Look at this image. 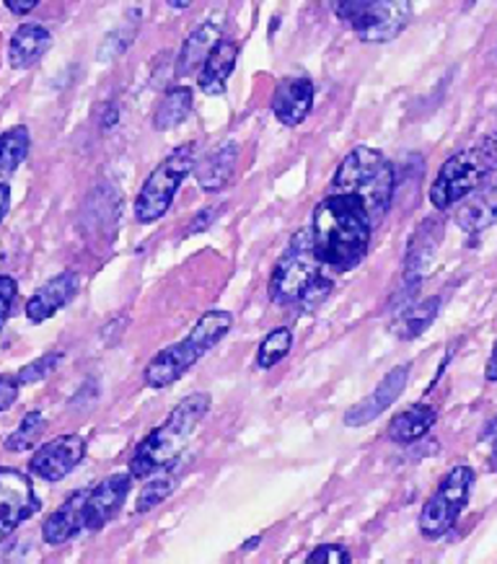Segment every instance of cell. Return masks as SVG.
Here are the masks:
<instances>
[{
  "label": "cell",
  "mask_w": 497,
  "mask_h": 564,
  "mask_svg": "<svg viewBox=\"0 0 497 564\" xmlns=\"http://www.w3.org/2000/svg\"><path fill=\"white\" fill-rule=\"evenodd\" d=\"M88 489H80V492H73L68 500H65L61 508L52 513L42 525V539L44 544L61 546L68 544L71 539H76L80 531H86L84 523V502H86Z\"/></svg>",
  "instance_id": "17"
},
{
  "label": "cell",
  "mask_w": 497,
  "mask_h": 564,
  "mask_svg": "<svg viewBox=\"0 0 497 564\" xmlns=\"http://www.w3.org/2000/svg\"><path fill=\"white\" fill-rule=\"evenodd\" d=\"M435 420H437V412L433 406L428 404L407 406L404 412H399L397 417L391 420L389 441L399 445L420 441V437H425L430 433V427L435 425Z\"/></svg>",
  "instance_id": "22"
},
{
  "label": "cell",
  "mask_w": 497,
  "mask_h": 564,
  "mask_svg": "<svg viewBox=\"0 0 497 564\" xmlns=\"http://www.w3.org/2000/svg\"><path fill=\"white\" fill-rule=\"evenodd\" d=\"M437 311H441V299H437V295H433V299H425V301H418V303H410V306L402 311V316H399V322L402 324H399L397 334L404 339L420 337V334L435 322Z\"/></svg>",
  "instance_id": "25"
},
{
  "label": "cell",
  "mask_w": 497,
  "mask_h": 564,
  "mask_svg": "<svg viewBox=\"0 0 497 564\" xmlns=\"http://www.w3.org/2000/svg\"><path fill=\"white\" fill-rule=\"evenodd\" d=\"M86 456V441L78 435H61L52 437L50 443L40 445L34 451L32 462H29V471L44 481H61L84 462Z\"/></svg>",
  "instance_id": "11"
},
{
  "label": "cell",
  "mask_w": 497,
  "mask_h": 564,
  "mask_svg": "<svg viewBox=\"0 0 497 564\" xmlns=\"http://www.w3.org/2000/svg\"><path fill=\"white\" fill-rule=\"evenodd\" d=\"M9 207H11V187L6 182H0V220L6 218Z\"/></svg>",
  "instance_id": "35"
},
{
  "label": "cell",
  "mask_w": 497,
  "mask_h": 564,
  "mask_svg": "<svg viewBox=\"0 0 497 564\" xmlns=\"http://www.w3.org/2000/svg\"><path fill=\"white\" fill-rule=\"evenodd\" d=\"M207 410H210V393L197 391L182 399V404L163 420V425L155 427L136 448L130 458L132 479H148L153 474L172 469Z\"/></svg>",
  "instance_id": "3"
},
{
  "label": "cell",
  "mask_w": 497,
  "mask_h": 564,
  "mask_svg": "<svg viewBox=\"0 0 497 564\" xmlns=\"http://www.w3.org/2000/svg\"><path fill=\"white\" fill-rule=\"evenodd\" d=\"M485 378H487L489 383H495V381H497V343H495V347H493V355H489V360H487Z\"/></svg>",
  "instance_id": "36"
},
{
  "label": "cell",
  "mask_w": 497,
  "mask_h": 564,
  "mask_svg": "<svg viewBox=\"0 0 497 564\" xmlns=\"http://www.w3.org/2000/svg\"><path fill=\"white\" fill-rule=\"evenodd\" d=\"M257 544H262V536H255V539H249L247 544H244V552H251V549H255Z\"/></svg>",
  "instance_id": "38"
},
{
  "label": "cell",
  "mask_w": 497,
  "mask_h": 564,
  "mask_svg": "<svg viewBox=\"0 0 497 564\" xmlns=\"http://www.w3.org/2000/svg\"><path fill=\"white\" fill-rule=\"evenodd\" d=\"M337 19L353 26L358 40L383 44L397 40L412 19L410 0H332Z\"/></svg>",
  "instance_id": "7"
},
{
  "label": "cell",
  "mask_w": 497,
  "mask_h": 564,
  "mask_svg": "<svg viewBox=\"0 0 497 564\" xmlns=\"http://www.w3.org/2000/svg\"><path fill=\"white\" fill-rule=\"evenodd\" d=\"M44 427H47V420H44L42 412L24 414V420L19 422V427L6 437V451H13V454H19V451H29L42 437Z\"/></svg>",
  "instance_id": "27"
},
{
  "label": "cell",
  "mask_w": 497,
  "mask_h": 564,
  "mask_svg": "<svg viewBox=\"0 0 497 564\" xmlns=\"http://www.w3.org/2000/svg\"><path fill=\"white\" fill-rule=\"evenodd\" d=\"M132 487V474H112L99 481L94 489L86 492L84 502V523L86 531H101L112 518L120 513V508L128 500Z\"/></svg>",
  "instance_id": "12"
},
{
  "label": "cell",
  "mask_w": 497,
  "mask_h": 564,
  "mask_svg": "<svg viewBox=\"0 0 497 564\" xmlns=\"http://www.w3.org/2000/svg\"><path fill=\"white\" fill-rule=\"evenodd\" d=\"M495 456H497V445H495Z\"/></svg>",
  "instance_id": "39"
},
{
  "label": "cell",
  "mask_w": 497,
  "mask_h": 564,
  "mask_svg": "<svg viewBox=\"0 0 497 564\" xmlns=\"http://www.w3.org/2000/svg\"><path fill=\"white\" fill-rule=\"evenodd\" d=\"M19 376H0V412L11 410L19 399Z\"/></svg>",
  "instance_id": "32"
},
{
  "label": "cell",
  "mask_w": 497,
  "mask_h": 564,
  "mask_svg": "<svg viewBox=\"0 0 497 564\" xmlns=\"http://www.w3.org/2000/svg\"><path fill=\"white\" fill-rule=\"evenodd\" d=\"M306 562L309 564H347V562H353V556L345 546L326 544V546L314 549V552L306 556Z\"/></svg>",
  "instance_id": "30"
},
{
  "label": "cell",
  "mask_w": 497,
  "mask_h": 564,
  "mask_svg": "<svg viewBox=\"0 0 497 564\" xmlns=\"http://www.w3.org/2000/svg\"><path fill=\"white\" fill-rule=\"evenodd\" d=\"M322 259L314 251V234L303 228L293 236L285 257L280 259L270 278V299L280 306H299L314 311L329 299L332 280L322 274Z\"/></svg>",
  "instance_id": "2"
},
{
  "label": "cell",
  "mask_w": 497,
  "mask_h": 564,
  "mask_svg": "<svg viewBox=\"0 0 497 564\" xmlns=\"http://www.w3.org/2000/svg\"><path fill=\"white\" fill-rule=\"evenodd\" d=\"M231 326L234 316L228 311H207L182 343L163 347L159 355H153L143 373L145 383L151 389H166V386L176 383V378H182L199 358H205L231 332Z\"/></svg>",
  "instance_id": "5"
},
{
  "label": "cell",
  "mask_w": 497,
  "mask_h": 564,
  "mask_svg": "<svg viewBox=\"0 0 497 564\" xmlns=\"http://www.w3.org/2000/svg\"><path fill=\"white\" fill-rule=\"evenodd\" d=\"M493 172H497V130L466 151L454 153L437 169V176L430 184V203L435 210H449L482 187Z\"/></svg>",
  "instance_id": "6"
},
{
  "label": "cell",
  "mask_w": 497,
  "mask_h": 564,
  "mask_svg": "<svg viewBox=\"0 0 497 564\" xmlns=\"http://www.w3.org/2000/svg\"><path fill=\"white\" fill-rule=\"evenodd\" d=\"M272 115L285 128H299L306 122L314 107V84L306 76H285L278 80L272 94Z\"/></svg>",
  "instance_id": "14"
},
{
  "label": "cell",
  "mask_w": 497,
  "mask_h": 564,
  "mask_svg": "<svg viewBox=\"0 0 497 564\" xmlns=\"http://www.w3.org/2000/svg\"><path fill=\"white\" fill-rule=\"evenodd\" d=\"M192 101H195L192 88L187 86L169 88V91L163 94V99L159 101V107H155L153 128L159 132L180 128V124L192 115Z\"/></svg>",
  "instance_id": "23"
},
{
  "label": "cell",
  "mask_w": 497,
  "mask_h": 564,
  "mask_svg": "<svg viewBox=\"0 0 497 564\" xmlns=\"http://www.w3.org/2000/svg\"><path fill=\"white\" fill-rule=\"evenodd\" d=\"M169 6H172V9H176V11H184V9H190L192 3H195V0H166Z\"/></svg>",
  "instance_id": "37"
},
{
  "label": "cell",
  "mask_w": 497,
  "mask_h": 564,
  "mask_svg": "<svg viewBox=\"0 0 497 564\" xmlns=\"http://www.w3.org/2000/svg\"><path fill=\"white\" fill-rule=\"evenodd\" d=\"M19 285L11 274H0V326L9 322L11 311H13V301H17Z\"/></svg>",
  "instance_id": "31"
},
{
  "label": "cell",
  "mask_w": 497,
  "mask_h": 564,
  "mask_svg": "<svg viewBox=\"0 0 497 564\" xmlns=\"http://www.w3.org/2000/svg\"><path fill=\"white\" fill-rule=\"evenodd\" d=\"M195 153H197L195 143H184L176 148L174 153H169L166 159L153 169L136 199L138 223L148 226V223H155L169 213L176 192H180L184 180H187L192 169H195V161H197Z\"/></svg>",
  "instance_id": "8"
},
{
  "label": "cell",
  "mask_w": 497,
  "mask_h": 564,
  "mask_svg": "<svg viewBox=\"0 0 497 564\" xmlns=\"http://www.w3.org/2000/svg\"><path fill=\"white\" fill-rule=\"evenodd\" d=\"M61 360H63V352H50V355H44V358H40V360L29 362L26 368L19 370L21 386H24V383H40L42 378H47L52 370L57 368V362H61Z\"/></svg>",
  "instance_id": "29"
},
{
  "label": "cell",
  "mask_w": 497,
  "mask_h": 564,
  "mask_svg": "<svg viewBox=\"0 0 497 564\" xmlns=\"http://www.w3.org/2000/svg\"><path fill=\"white\" fill-rule=\"evenodd\" d=\"M220 210H224V207H205V210H203V213H197V215H195V220L190 223L187 234L205 231L207 226H213V223H215V215H218Z\"/></svg>",
  "instance_id": "33"
},
{
  "label": "cell",
  "mask_w": 497,
  "mask_h": 564,
  "mask_svg": "<svg viewBox=\"0 0 497 564\" xmlns=\"http://www.w3.org/2000/svg\"><path fill=\"white\" fill-rule=\"evenodd\" d=\"M174 485H176V481H174L172 474L159 471V474H153V479L148 477L145 487L140 489L138 502H136L138 513H148V510L155 508V505H161L163 500H166L169 495L174 492Z\"/></svg>",
  "instance_id": "28"
},
{
  "label": "cell",
  "mask_w": 497,
  "mask_h": 564,
  "mask_svg": "<svg viewBox=\"0 0 497 564\" xmlns=\"http://www.w3.org/2000/svg\"><path fill=\"white\" fill-rule=\"evenodd\" d=\"M40 510V497L24 471L0 466V541H6L21 523Z\"/></svg>",
  "instance_id": "10"
},
{
  "label": "cell",
  "mask_w": 497,
  "mask_h": 564,
  "mask_svg": "<svg viewBox=\"0 0 497 564\" xmlns=\"http://www.w3.org/2000/svg\"><path fill=\"white\" fill-rule=\"evenodd\" d=\"M29 145H32V138H29V130L24 124L19 128H11L9 132L0 135V182L9 180V176L17 172L21 163L26 161Z\"/></svg>",
  "instance_id": "24"
},
{
  "label": "cell",
  "mask_w": 497,
  "mask_h": 564,
  "mask_svg": "<svg viewBox=\"0 0 497 564\" xmlns=\"http://www.w3.org/2000/svg\"><path fill=\"white\" fill-rule=\"evenodd\" d=\"M3 3L11 13H17V17H24V13H32L36 6L42 3V0H3Z\"/></svg>",
  "instance_id": "34"
},
{
  "label": "cell",
  "mask_w": 497,
  "mask_h": 564,
  "mask_svg": "<svg viewBox=\"0 0 497 564\" xmlns=\"http://www.w3.org/2000/svg\"><path fill=\"white\" fill-rule=\"evenodd\" d=\"M410 362H402V366L391 368L389 373L383 376V381L376 386L374 391L368 393L363 402H358L353 406V410H347L345 414V425L347 427H363L368 425V422H374L381 417V414L389 410L391 404L397 402L399 397H402L407 381H410Z\"/></svg>",
  "instance_id": "13"
},
{
  "label": "cell",
  "mask_w": 497,
  "mask_h": 564,
  "mask_svg": "<svg viewBox=\"0 0 497 564\" xmlns=\"http://www.w3.org/2000/svg\"><path fill=\"white\" fill-rule=\"evenodd\" d=\"M291 347H293V332L288 329V326H278V329H272L262 339V345H259V350H257V368L267 370V368L278 366L280 360L288 358Z\"/></svg>",
  "instance_id": "26"
},
{
  "label": "cell",
  "mask_w": 497,
  "mask_h": 564,
  "mask_svg": "<svg viewBox=\"0 0 497 564\" xmlns=\"http://www.w3.org/2000/svg\"><path fill=\"white\" fill-rule=\"evenodd\" d=\"M236 163H239V143L236 140H226L224 145L215 148L210 155H205L199 161L195 180L205 192H220L234 180Z\"/></svg>",
  "instance_id": "20"
},
{
  "label": "cell",
  "mask_w": 497,
  "mask_h": 564,
  "mask_svg": "<svg viewBox=\"0 0 497 564\" xmlns=\"http://www.w3.org/2000/svg\"><path fill=\"white\" fill-rule=\"evenodd\" d=\"M236 63H239V44L231 40H220L213 47L210 55H207L203 68H199V91L207 96L224 94L228 78H231V73L236 70Z\"/></svg>",
  "instance_id": "18"
},
{
  "label": "cell",
  "mask_w": 497,
  "mask_h": 564,
  "mask_svg": "<svg viewBox=\"0 0 497 564\" xmlns=\"http://www.w3.org/2000/svg\"><path fill=\"white\" fill-rule=\"evenodd\" d=\"M474 487V471L472 466L466 464H456L446 477H443L441 485L430 500L425 502L420 513V533L430 541L446 536V533L454 529L458 516L464 513L466 502H469Z\"/></svg>",
  "instance_id": "9"
},
{
  "label": "cell",
  "mask_w": 497,
  "mask_h": 564,
  "mask_svg": "<svg viewBox=\"0 0 497 564\" xmlns=\"http://www.w3.org/2000/svg\"><path fill=\"white\" fill-rule=\"evenodd\" d=\"M497 223V180L482 184L469 197L462 199L456 210V226L466 234H482Z\"/></svg>",
  "instance_id": "16"
},
{
  "label": "cell",
  "mask_w": 497,
  "mask_h": 564,
  "mask_svg": "<svg viewBox=\"0 0 497 564\" xmlns=\"http://www.w3.org/2000/svg\"><path fill=\"white\" fill-rule=\"evenodd\" d=\"M395 166L383 159L381 151L368 145L353 148L337 166L335 180H332V192L358 195L366 203L374 226L389 213L391 199H395Z\"/></svg>",
  "instance_id": "4"
},
{
  "label": "cell",
  "mask_w": 497,
  "mask_h": 564,
  "mask_svg": "<svg viewBox=\"0 0 497 564\" xmlns=\"http://www.w3.org/2000/svg\"><path fill=\"white\" fill-rule=\"evenodd\" d=\"M218 42H220V26L215 24V21H205V24H199L195 32L184 40L180 55H176V68H174L176 76L180 78L192 76V73L203 68L207 55H210Z\"/></svg>",
  "instance_id": "21"
},
{
  "label": "cell",
  "mask_w": 497,
  "mask_h": 564,
  "mask_svg": "<svg viewBox=\"0 0 497 564\" xmlns=\"http://www.w3.org/2000/svg\"><path fill=\"white\" fill-rule=\"evenodd\" d=\"M52 34L42 24H21L11 36L9 63L13 70H29L47 55Z\"/></svg>",
  "instance_id": "19"
},
{
  "label": "cell",
  "mask_w": 497,
  "mask_h": 564,
  "mask_svg": "<svg viewBox=\"0 0 497 564\" xmlns=\"http://www.w3.org/2000/svg\"><path fill=\"white\" fill-rule=\"evenodd\" d=\"M78 274L76 272H61L55 278L44 282L32 299L26 301V318L32 324H42L57 314V311L68 306L73 295L78 293Z\"/></svg>",
  "instance_id": "15"
},
{
  "label": "cell",
  "mask_w": 497,
  "mask_h": 564,
  "mask_svg": "<svg viewBox=\"0 0 497 564\" xmlns=\"http://www.w3.org/2000/svg\"><path fill=\"white\" fill-rule=\"evenodd\" d=\"M370 231L374 220L358 195L332 192L314 207L311 218L314 251L324 264L339 272H350L366 259Z\"/></svg>",
  "instance_id": "1"
}]
</instances>
